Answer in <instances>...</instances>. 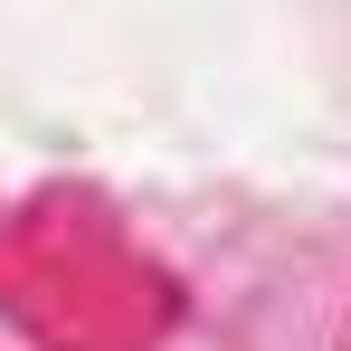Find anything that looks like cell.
<instances>
[{"label": "cell", "instance_id": "6da1fadb", "mask_svg": "<svg viewBox=\"0 0 351 351\" xmlns=\"http://www.w3.org/2000/svg\"><path fill=\"white\" fill-rule=\"evenodd\" d=\"M342 351H351V342H342Z\"/></svg>", "mask_w": 351, "mask_h": 351}]
</instances>
